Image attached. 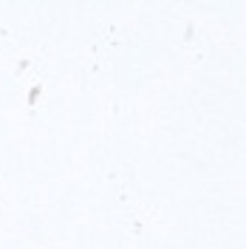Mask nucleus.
Listing matches in <instances>:
<instances>
[]
</instances>
